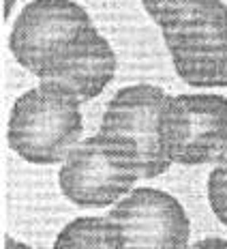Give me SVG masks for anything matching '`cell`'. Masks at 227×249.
I'll return each instance as SVG.
<instances>
[{"label":"cell","mask_w":227,"mask_h":249,"mask_svg":"<svg viewBox=\"0 0 227 249\" xmlns=\"http://www.w3.org/2000/svg\"><path fill=\"white\" fill-rule=\"evenodd\" d=\"M80 101L60 90L39 86L15 101L9 121V144L30 163L65 161L81 138Z\"/></svg>","instance_id":"obj_1"},{"label":"cell","mask_w":227,"mask_h":249,"mask_svg":"<svg viewBox=\"0 0 227 249\" xmlns=\"http://www.w3.org/2000/svg\"><path fill=\"white\" fill-rule=\"evenodd\" d=\"M163 39L176 73L189 86H227V7L204 0L167 19Z\"/></svg>","instance_id":"obj_2"},{"label":"cell","mask_w":227,"mask_h":249,"mask_svg":"<svg viewBox=\"0 0 227 249\" xmlns=\"http://www.w3.org/2000/svg\"><path fill=\"white\" fill-rule=\"evenodd\" d=\"M167 95L157 86L135 84L118 90L103 114L99 133L135 165L139 178H154L169 168L161 142V112Z\"/></svg>","instance_id":"obj_3"},{"label":"cell","mask_w":227,"mask_h":249,"mask_svg":"<svg viewBox=\"0 0 227 249\" xmlns=\"http://www.w3.org/2000/svg\"><path fill=\"white\" fill-rule=\"evenodd\" d=\"M161 142L180 165H202L227 155V99L219 95L167 97L161 112Z\"/></svg>","instance_id":"obj_4"},{"label":"cell","mask_w":227,"mask_h":249,"mask_svg":"<svg viewBox=\"0 0 227 249\" xmlns=\"http://www.w3.org/2000/svg\"><path fill=\"white\" fill-rule=\"evenodd\" d=\"M139 178L133 161L101 133L69 153L60 170V189L73 204L101 209L131 191Z\"/></svg>","instance_id":"obj_5"},{"label":"cell","mask_w":227,"mask_h":249,"mask_svg":"<svg viewBox=\"0 0 227 249\" xmlns=\"http://www.w3.org/2000/svg\"><path fill=\"white\" fill-rule=\"evenodd\" d=\"M118 249H180L189 245V217L176 198L159 189H135L107 215Z\"/></svg>","instance_id":"obj_6"},{"label":"cell","mask_w":227,"mask_h":249,"mask_svg":"<svg viewBox=\"0 0 227 249\" xmlns=\"http://www.w3.org/2000/svg\"><path fill=\"white\" fill-rule=\"evenodd\" d=\"M88 26L90 15L73 0H32L15 19L9 45L15 60L37 75Z\"/></svg>","instance_id":"obj_7"},{"label":"cell","mask_w":227,"mask_h":249,"mask_svg":"<svg viewBox=\"0 0 227 249\" xmlns=\"http://www.w3.org/2000/svg\"><path fill=\"white\" fill-rule=\"evenodd\" d=\"M116 73V54L110 43L88 26L73 43L51 58L37 73L41 86L54 88L77 101L95 99Z\"/></svg>","instance_id":"obj_8"},{"label":"cell","mask_w":227,"mask_h":249,"mask_svg":"<svg viewBox=\"0 0 227 249\" xmlns=\"http://www.w3.org/2000/svg\"><path fill=\"white\" fill-rule=\"evenodd\" d=\"M58 249H84V247H103V249H118L116 236H114L107 217H80L71 221L56 238Z\"/></svg>","instance_id":"obj_9"},{"label":"cell","mask_w":227,"mask_h":249,"mask_svg":"<svg viewBox=\"0 0 227 249\" xmlns=\"http://www.w3.org/2000/svg\"><path fill=\"white\" fill-rule=\"evenodd\" d=\"M208 200L214 215L221 219V224L227 226V155L219 159L216 168L210 172Z\"/></svg>","instance_id":"obj_10"},{"label":"cell","mask_w":227,"mask_h":249,"mask_svg":"<svg viewBox=\"0 0 227 249\" xmlns=\"http://www.w3.org/2000/svg\"><path fill=\"white\" fill-rule=\"evenodd\" d=\"M142 2L148 15L159 26H163L172 15H176L178 11H182L187 7H193L197 2H204V0H142Z\"/></svg>","instance_id":"obj_11"}]
</instances>
